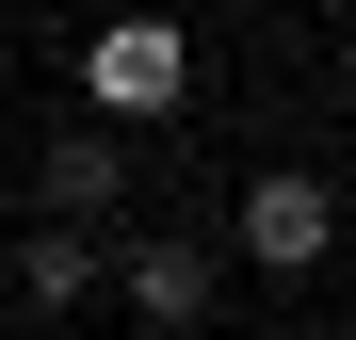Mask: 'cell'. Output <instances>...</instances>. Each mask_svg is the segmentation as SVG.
<instances>
[{"label":"cell","instance_id":"obj_1","mask_svg":"<svg viewBox=\"0 0 356 340\" xmlns=\"http://www.w3.org/2000/svg\"><path fill=\"white\" fill-rule=\"evenodd\" d=\"M81 130H162V113L178 97H195V33H178V17H113L97 49H81Z\"/></svg>","mask_w":356,"mask_h":340},{"label":"cell","instance_id":"obj_2","mask_svg":"<svg viewBox=\"0 0 356 340\" xmlns=\"http://www.w3.org/2000/svg\"><path fill=\"white\" fill-rule=\"evenodd\" d=\"M324 243H340V195L308 179V162H275V179L243 195V259L259 275H324Z\"/></svg>","mask_w":356,"mask_h":340},{"label":"cell","instance_id":"obj_3","mask_svg":"<svg viewBox=\"0 0 356 340\" xmlns=\"http://www.w3.org/2000/svg\"><path fill=\"white\" fill-rule=\"evenodd\" d=\"M97 292H113V308H130L146 340H178V324H195V308H211V243H162V227H146V243H130V259H113V275H97Z\"/></svg>","mask_w":356,"mask_h":340},{"label":"cell","instance_id":"obj_4","mask_svg":"<svg viewBox=\"0 0 356 340\" xmlns=\"http://www.w3.org/2000/svg\"><path fill=\"white\" fill-rule=\"evenodd\" d=\"M33 195H49V227H97V211H130V146H113V130H65V146L33 162Z\"/></svg>","mask_w":356,"mask_h":340},{"label":"cell","instance_id":"obj_5","mask_svg":"<svg viewBox=\"0 0 356 340\" xmlns=\"http://www.w3.org/2000/svg\"><path fill=\"white\" fill-rule=\"evenodd\" d=\"M97 275H113V259H97V227H33V243H17V292H33V308H81Z\"/></svg>","mask_w":356,"mask_h":340},{"label":"cell","instance_id":"obj_6","mask_svg":"<svg viewBox=\"0 0 356 340\" xmlns=\"http://www.w3.org/2000/svg\"><path fill=\"white\" fill-rule=\"evenodd\" d=\"M324 17H356V0H324Z\"/></svg>","mask_w":356,"mask_h":340}]
</instances>
